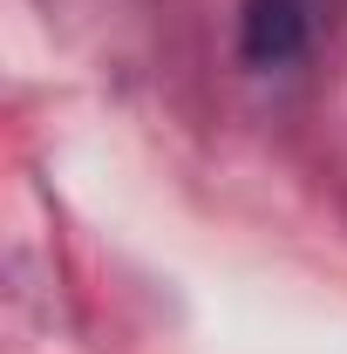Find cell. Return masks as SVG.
<instances>
[{
  "label": "cell",
  "instance_id": "6da1fadb",
  "mask_svg": "<svg viewBox=\"0 0 347 354\" xmlns=\"http://www.w3.org/2000/svg\"><path fill=\"white\" fill-rule=\"evenodd\" d=\"M313 35H320V7L313 0H245L238 7V62L252 75L306 62Z\"/></svg>",
  "mask_w": 347,
  "mask_h": 354
}]
</instances>
